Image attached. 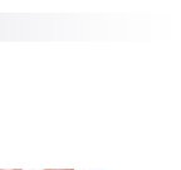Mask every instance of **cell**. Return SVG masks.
Wrapping results in <instances>:
<instances>
[{"instance_id":"1","label":"cell","mask_w":181,"mask_h":170,"mask_svg":"<svg viewBox=\"0 0 181 170\" xmlns=\"http://www.w3.org/2000/svg\"><path fill=\"white\" fill-rule=\"evenodd\" d=\"M44 170H74V169H44Z\"/></svg>"},{"instance_id":"2","label":"cell","mask_w":181,"mask_h":170,"mask_svg":"<svg viewBox=\"0 0 181 170\" xmlns=\"http://www.w3.org/2000/svg\"><path fill=\"white\" fill-rule=\"evenodd\" d=\"M0 170H23V169H0Z\"/></svg>"}]
</instances>
